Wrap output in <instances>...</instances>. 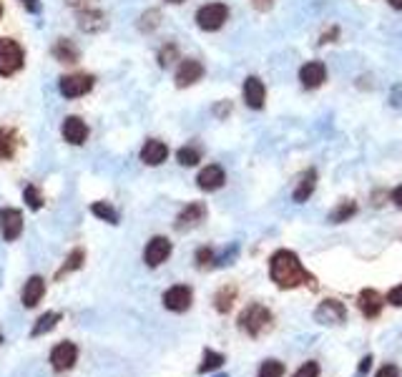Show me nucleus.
<instances>
[{
  "mask_svg": "<svg viewBox=\"0 0 402 377\" xmlns=\"http://www.w3.org/2000/svg\"><path fill=\"white\" fill-rule=\"evenodd\" d=\"M201 76H204V66L196 58H184L179 63V68H176V86L179 88H189L196 81H201Z\"/></svg>",
  "mask_w": 402,
  "mask_h": 377,
  "instance_id": "nucleus-13",
  "label": "nucleus"
},
{
  "mask_svg": "<svg viewBox=\"0 0 402 377\" xmlns=\"http://www.w3.org/2000/svg\"><path fill=\"white\" fill-rule=\"evenodd\" d=\"M171 242L166 237H153L144 249V262L149 267H159L171 257Z\"/></svg>",
  "mask_w": 402,
  "mask_h": 377,
  "instance_id": "nucleus-10",
  "label": "nucleus"
},
{
  "mask_svg": "<svg viewBox=\"0 0 402 377\" xmlns=\"http://www.w3.org/2000/svg\"><path fill=\"white\" fill-rule=\"evenodd\" d=\"M370 365H372V357H362V362H360V372H362V375H365V372H367L370 370Z\"/></svg>",
  "mask_w": 402,
  "mask_h": 377,
  "instance_id": "nucleus-43",
  "label": "nucleus"
},
{
  "mask_svg": "<svg viewBox=\"0 0 402 377\" xmlns=\"http://www.w3.org/2000/svg\"><path fill=\"white\" fill-rule=\"evenodd\" d=\"M18 148H21V136H18V131L10 128V126H0V161L15 159Z\"/></svg>",
  "mask_w": 402,
  "mask_h": 377,
  "instance_id": "nucleus-19",
  "label": "nucleus"
},
{
  "mask_svg": "<svg viewBox=\"0 0 402 377\" xmlns=\"http://www.w3.org/2000/svg\"><path fill=\"white\" fill-rule=\"evenodd\" d=\"M244 101H247V106L254 108V111L264 108V101H267V88H264V84L259 81L257 76H249L247 81H244Z\"/></svg>",
  "mask_w": 402,
  "mask_h": 377,
  "instance_id": "nucleus-18",
  "label": "nucleus"
},
{
  "mask_svg": "<svg viewBox=\"0 0 402 377\" xmlns=\"http://www.w3.org/2000/svg\"><path fill=\"white\" fill-rule=\"evenodd\" d=\"M0 18H3V3H0Z\"/></svg>",
  "mask_w": 402,
  "mask_h": 377,
  "instance_id": "nucleus-46",
  "label": "nucleus"
},
{
  "mask_svg": "<svg viewBox=\"0 0 402 377\" xmlns=\"http://www.w3.org/2000/svg\"><path fill=\"white\" fill-rule=\"evenodd\" d=\"M176 58H179V48H176L173 43H166V46L159 50V66H161V68H169V66H171Z\"/></svg>",
  "mask_w": 402,
  "mask_h": 377,
  "instance_id": "nucleus-33",
  "label": "nucleus"
},
{
  "mask_svg": "<svg viewBox=\"0 0 402 377\" xmlns=\"http://www.w3.org/2000/svg\"><path fill=\"white\" fill-rule=\"evenodd\" d=\"M61 136L63 141H68L70 146H84L88 141V126L78 116H66L61 124Z\"/></svg>",
  "mask_w": 402,
  "mask_h": 377,
  "instance_id": "nucleus-7",
  "label": "nucleus"
},
{
  "mask_svg": "<svg viewBox=\"0 0 402 377\" xmlns=\"http://www.w3.org/2000/svg\"><path fill=\"white\" fill-rule=\"evenodd\" d=\"M84 262H86V251L84 249H73L66 257V262H63V267L58 269V280H63V274H70V272H76V269H81L84 267Z\"/></svg>",
  "mask_w": 402,
  "mask_h": 377,
  "instance_id": "nucleus-24",
  "label": "nucleus"
},
{
  "mask_svg": "<svg viewBox=\"0 0 402 377\" xmlns=\"http://www.w3.org/2000/svg\"><path fill=\"white\" fill-rule=\"evenodd\" d=\"M90 211H93V217L104 219V222L118 224V211L113 209V206L108 202H96L93 206H90Z\"/></svg>",
  "mask_w": 402,
  "mask_h": 377,
  "instance_id": "nucleus-30",
  "label": "nucleus"
},
{
  "mask_svg": "<svg viewBox=\"0 0 402 377\" xmlns=\"http://www.w3.org/2000/svg\"><path fill=\"white\" fill-rule=\"evenodd\" d=\"M299 81H302V86L305 88H319V86L327 81V68H325V63H319V61H312V63H305L302 66V70H299Z\"/></svg>",
  "mask_w": 402,
  "mask_h": 377,
  "instance_id": "nucleus-16",
  "label": "nucleus"
},
{
  "mask_svg": "<svg viewBox=\"0 0 402 377\" xmlns=\"http://www.w3.org/2000/svg\"><path fill=\"white\" fill-rule=\"evenodd\" d=\"M28 13H33V15H38L41 13V0H18Z\"/></svg>",
  "mask_w": 402,
  "mask_h": 377,
  "instance_id": "nucleus-40",
  "label": "nucleus"
},
{
  "mask_svg": "<svg viewBox=\"0 0 402 377\" xmlns=\"http://www.w3.org/2000/svg\"><path fill=\"white\" fill-rule=\"evenodd\" d=\"M0 345H3V335H0Z\"/></svg>",
  "mask_w": 402,
  "mask_h": 377,
  "instance_id": "nucleus-47",
  "label": "nucleus"
},
{
  "mask_svg": "<svg viewBox=\"0 0 402 377\" xmlns=\"http://www.w3.org/2000/svg\"><path fill=\"white\" fill-rule=\"evenodd\" d=\"M227 21H229V8L224 6V3L201 6L199 13H196V26H199L201 30H209V33L219 30Z\"/></svg>",
  "mask_w": 402,
  "mask_h": 377,
  "instance_id": "nucleus-4",
  "label": "nucleus"
},
{
  "mask_svg": "<svg viewBox=\"0 0 402 377\" xmlns=\"http://www.w3.org/2000/svg\"><path fill=\"white\" fill-rule=\"evenodd\" d=\"M176 161H179L181 166H196L201 161V148L194 146V144H189V146H181L176 151Z\"/></svg>",
  "mask_w": 402,
  "mask_h": 377,
  "instance_id": "nucleus-26",
  "label": "nucleus"
},
{
  "mask_svg": "<svg viewBox=\"0 0 402 377\" xmlns=\"http://www.w3.org/2000/svg\"><path fill=\"white\" fill-rule=\"evenodd\" d=\"M169 159V146L159 139H149L141 146V161L146 166H161Z\"/></svg>",
  "mask_w": 402,
  "mask_h": 377,
  "instance_id": "nucleus-15",
  "label": "nucleus"
},
{
  "mask_svg": "<svg viewBox=\"0 0 402 377\" xmlns=\"http://www.w3.org/2000/svg\"><path fill=\"white\" fill-rule=\"evenodd\" d=\"M58 320H61V314L58 312H46L41 320H38V325L33 327V337H41V335H46V332H50V329L58 325Z\"/></svg>",
  "mask_w": 402,
  "mask_h": 377,
  "instance_id": "nucleus-31",
  "label": "nucleus"
},
{
  "mask_svg": "<svg viewBox=\"0 0 402 377\" xmlns=\"http://www.w3.org/2000/svg\"><path fill=\"white\" fill-rule=\"evenodd\" d=\"M81 30H86V33H98V30L106 28V18L104 13H98V10H90V8H86L84 13H81Z\"/></svg>",
  "mask_w": 402,
  "mask_h": 377,
  "instance_id": "nucleus-23",
  "label": "nucleus"
},
{
  "mask_svg": "<svg viewBox=\"0 0 402 377\" xmlns=\"http://www.w3.org/2000/svg\"><path fill=\"white\" fill-rule=\"evenodd\" d=\"M224 362H227V360H224L222 352L207 349V352H204V362L199 365V372H201V375H204V372H214V370H219V367H222Z\"/></svg>",
  "mask_w": 402,
  "mask_h": 377,
  "instance_id": "nucleus-29",
  "label": "nucleus"
},
{
  "mask_svg": "<svg viewBox=\"0 0 402 377\" xmlns=\"http://www.w3.org/2000/svg\"><path fill=\"white\" fill-rule=\"evenodd\" d=\"M0 234L6 242H15V239L23 234V214L21 209H13V206H6L0 209Z\"/></svg>",
  "mask_w": 402,
  "mask_h": 377,
  "instance_id": "nucleus-6",
  "label": "nucleus"
},
{
  "mask_svg": "<svg viewBox=\"0 0 402 377\" xmlns=\"http://www.w3.org/2000/svg\"><path fill=\"white\" fill-rule=\"evenodd\" d=\"M282 375H285V362H279V360H264L257 377H282Z\"/></svg>",
  "mask_w": 402,
  "mask_h": 377,
  "instance_id": "nucleus-32",
  "label": "nucleus"
},
{
  "mask_svg": "<svg viewBox=\"0 0 402 377\" xmlns=\"http://www.w3.org/2000/svg\"><path fill=\"white\" fill-rule=\"evenodd\" d=\"M357 304H360V312L367 317V320H374V317H380L382 307H385V300L380 297L377 289H362L360 297H357Z\"/></svg>",
  "mask_w": 402,
  "mask_h": 377,
  "instance_id": "nucleus-17",
  "label": "nucleus"
},
{
  "mask_svg": "<svg viewBox=\"0 0 402 377\" xmlns=\"http://www.w3.org/2000/svg\"><path fill=\"white\" fill-rule=\"evenodd\" d=\"M314 320L319 325H342L347 320V307L340 300H325L314 309Z\"/></svg>",
  "mask_w": 402,
  "mask_h": 377,
  "instance_id": "nucleus-9",
  "label": "nucleus"
},
{
  "mask_svg": "<svg viewBox=\"0 0 402 377\" xmlns=\"http://www.w3.org/2000/svg\"><path fill=\"white\" fill-rule=\"evenodd\" d=\"M23 202L28 204V209L38 211V209H43V204H46V199H43L41 188L35 186V184H28V186L23 188Z\"/></svg>",
  "mask_w": 402,
  "mask_h": 377,
  "instance_id": "nucleus-28",
  "label": "nucleus"
},
{
  "mask_svg": "<svg viewBox=\"0 0 402 377\" xmlns=\"http://www.w3.org/2000/svg\"><path fill=\"white\" fill-rule=\"evenodd\" d=\"M387 302L392 304V307H402V284H397L395 289H390Z\"/></svg>",
  "mask_w": 402,
  "mask_h": 377,
  "instance_id": "nucleus-38",
  "label": "nucleus"
},
{
  "mask_svg": "<svg viewBox=\"0 0 402 377\" xmlns=\"http://www.w3.org/2000/svg\"><path fill=\"white\" fill-rule=\"evenodd\" d=\"M387 3L395 8V10H402V0H387Z\"/></svg>",
  "mask_w": 402,
  "mask_h": 377,
  "instance_id": "nucleus-44",
  "label": "nucleus"
},
{
  "mask_svg": "<svg viewBox=\"0 0 402 377\" xmlns=\"http://www.w3.org/2000/svg\"><path fill=\"white\" fill-rule=\"evenodd\" d=\"M43 294H46V280L43 277H38V274H33L28 282H26V287H23V292H21V300L26 307H35L38 302L43 300Z\"/></svg>",
  "mask_w": 402,
  "mask_h": 377,
  "instance_id": "nucleus-21",
  "label": "nucleus"
},
{
  "mask_svg": "<svg viewBox=\"0 0 402 377\" xmlns=\"http://www.w3.org/2000/svg\"><path fill=\"white\" fill-rule=\"evenodd\" d=\"M392 202H395L397 206H400V209H402V184L395 188V191H392Z\"/></svg>",
  "mask_w": 402,
  "mask_h": 377,
  "instance_id": "nucleus-42",
  "label": "nucleus"
},
{
  "mask_svg": "<svg viewBox=\"0 0 402 377\" xmlns=\"http://www.w3.org/2000/svg\"><path fill=\"white\" fill-rule=\"evenodd\" d=\"M390 104L397 106V108H402V84H397L392 91H390Z\"/></svg>",
  "mask_w": 402,
  "mask_h": 377,
  "instance_id": "nucleus-39",
  "label": "nucleus"
},
{
  "mask_svg": "<svg viewBox=\"0 0 402 377\" xmlns=\"http://www.w3.org/2000/svg\"><path fill=\"white\" fill-rule=\"evenodd\" d=\"M274 325V317H271V312L264 304H249V307L244 309L242 314H239V327L247 332L249 337H259L264 335L267 329Z\"/></svg>",
  "mask_w": 402,
  "mask_h": 377,
  "instance_id": "nucleus-2",
  "label": "nucleus"
},
{
  "mask_svg": "<svg viewBox=\"0 0 402 377\" xmlns=\"http://www.w3.org/2000/svg\"><path fill=\"white\" fill-rule=\"evenodd\" d=\"M354 214H357V204L350 202V199H345V202L337 204V209L329 211V222L342 224V222H347V219H352Z\"/></svg>",
  "mask_w": 402,
  "mask_h": 377,
  "instance_id": "nucleus-25",
  "label": "nucleus"
},
{
  "mask_svg": "<svg viewBox=\"0 0 402 377\" xmlns=\"http://www.w3.org/2000/svg\"><path fill=\"white\" fill-rule=\"evenodd\" d=\"M196 264H199L201 269L216 267V254H214V249H209V246H201V249L196 251Z\"/></svg>",
  "mask_w": 402,
  "mask_h": 377,
  "instance_id": "nucleus-35",
  "label": "nucleus"
},
{
  "mask_svg": "<svg viewBox=\"0 0 402 377\" xmlns=\"http://www.w3.org/2000/svg\"><path fill=\"white\" fill-rule=\"evenodd\" d=\"M224 182H227V174H224V168L219 164H209L196 176V184H199L201 191H216V188L224 186Z\"/></svg>",
  "mask_w": 402,
  "mask_h": 377,
  "instance_id": "nucleus-14",
  "label": "nucleus"
},
{
  "mask_svg": "<svg viewBox=\"0 0 402 377\" xmlns=\"http://www.w3.org/2000/svg\"><path fill=\"white\" fill-rule=\"evenodd\" d=\"M251 6L257 8V10H262V13H267V10L274 6V0H251Z\"/></svg>",
  "mask_w": 402,
  "mask_h": 377,
  "instance_id": "nucleus-41",
  "label": "nucleus"
},
{
  "mask_svg": "<svg viewBox=\"0 0 402 377\" xmlns=\"http://www.w3.org/2000/svg\"><path fill=\"white\" fill-rule=\"evenodd\" d=\"M216 377H227V375H216Z\"/></svg>",
  "mask_w": 402,
  "mask_h": 377,
  "instance_id": "nucleus-48",
  "label": "nucleus"
},
{
  "mask_svg": "<svg viewBox=\"0 0 402 377\" xmlns=\"http://www.w3.org/2000/svg\"><path fill=\"white\" fill-rule=\"evenodd\" d=\"M166 3H171V6H179V3H184V0H166Z\"/></svg>",
  "mask_w": 402,
  "mask_h": 377,
  "instance_id": "nucleus-45",
  "label": "nucleus"
},
{
  "mask_svg": "<svg viewBox=\"0 0 402 377\" xmlns=\"http://www.w3.org/2000/svg\"><path fill=\"white\" fill-rule=\"evenodd\" d=\"M93 84H96V78L90 73H70V76H63L58 81V91H61L63 98H81L90 93Z\"/></svg>",
  "mask_w": 402,
  "mask_h": 377,
  "instance_id": "nucleus-5",
  "label": "nucleus"
},
{
  "mask_svg": "<svg viewBox=\"0 0 402 377\" xmlns=\"http://www.w3.org/2000/svg\"><path fill=\"white\" fill-rule=\"evenodd\" d=\"M374 377H400V367L397 365H382Z\"/></svg>",
  "mask_w": 402,
  "mask_h": 377,
  "instance_id": "nucleus-37",
  "label": "nucleus"
},
{
  "mask_svg": "<svg viewBox=\"0 0 402 377\" xmlns=\"http://www.w3.org/2000/svg\"><path fill=\"white\" fill-rule=\"evenodd\" d=\"M78 360V347L73 342H61L53 347L50 352V365H53V370L56 372H63V370H70Z\"/></svg>",
  "mask_w": 402,
  "mask_h": 377,
  "instance_id": "nucleus-12",
  "label": "nucleus"
},
{
  "mask_svg": "<svg viewBox=\"0 0 402 377\" xmlns=\"http://www.w3.org/2000/svg\"><path fill=\"white\" fill-rule=\"evenodd\" d=\"M159 18H161L159 10H146V13L141 15L139 28L144 30V33H151L153 28H159Z\"/></svg>",
  "mask_w": 402,
  "mask_h": 377,
  "instance_id": "nucleus-34",
  "label": "nucleus"
},
{
  "mask_svg": "<svg viewBox=\"0 0 402 377\" xmlns=\"http://www.w3.org/2000/svg\"><path fill=\"white\" fill-rule=\"evenodd\" d=\"M204 219H207V206L201 202H191L179 211V217H176V229L179 231L194 229V226H199Z\"/></svg>",
  "mask_w": 402,
  "mask_h": 377,
  "instance_id": "nucleus-11",
  "label": "nucleus"
},
{
  "mask_svg": "<svg viewBox=\"0 0 402 377\" xmlns=\"http://www.w3.org/2000/svg\"><path fill=\"white\" fill-rule=\"evenodd\" d=\"M53 58H56L58 63H78L81 50H78V46L70 41V38H58V41L53 43Z\"/></svg>",
  "mask_w": 402,
  "mask_h": 377,
  "instance_id": "nucleus-22",
  "label": "nucleus"
},
{
  "mask_svg": "<svg viewBox=\"0 0 402 377\" xmlns=\"http://www.w3.org/2000/svg\"><path fill=\"white\" fill-rule=\"evenodd\" d=\"M314 186H317V171H314V168H307L305 174L299 176V182H297V186H294V191H291L294 204H305L307 199L314 194Z\"/></svg>",
  "mask_w": 402,
  "mask_h": 377,
  "instance_id": "nucleus-20",
  "label": "nucleus"
},
{
  "mask_svg": "<svg viewBox=\"0 0 402 377\" xmlns=\"http://www.w3.org/2000/svg\"><path fill=\"white\" fill-rule=\"evenodd\" d=\"M191 302H194V292L186 284H176L164 292V307L171 309V312H186L191 307Z\"/></svg>",
  "mask_w": 402,
  "mask_h": 377,
  "instance_id": "nucleus-8",
  "label": "nucleus"
},
{
  "mask_svg": "<svg viewBox=\"0 0 402 377\" xmlns=\"http://www.w3.org/2000/svg\"><path fill=\"white\" fill-rule=\"evenodd\" d=\"M269 277L279 289H297V287L317 289V277L312 272H307L297 254L289 249H279L271 254Z\"/></svg>",
  "mask_w": 402,
  "mask_h": 377,
  "instance_id": "nucleus-1",
  "label": "nucleus"
},
{
  "mask_svg": "<svg viewBox=\"0 0 402 377\" xmlns=\"http://www.w3.org/2000/svg\"><path fill=\"white\" fill-rule=\"evenodd\" d=\"M234 300H236V287H222L219 292H216V297H214V302H216V309L219 312H229L231 309V304H234Z\"/></svg>",
  "mask_w": 402,
  "mask_h": 377,
  "instance_id": "nucleus-27",
  "label": "nucleus"
},
{
  "mask_svg": "<svg viewBox=\"0 0 402 377\" xmlns=\"http://www.w3.org/2000/svg\"><path fill=\"white\" fill-rule=\"evenodd\" d=\"M291 377H319V362L309 360V362L302 365V367H299V370L294 372Z\"/></svg>",
  "mask_w": 402,
  "mask_h": 377,
  "instance_id": "nucleus-36",
  "label": "nucleus"
},
{
  "mask_svg": "<svg viewBox=\"0 0 402 377\" xmlns=\"http://www.w3.org/2000/svg\"><path fill=\"white\" fill-rule=\"evenodd\" d=\"M26 66V50L13 38H0V76L10 78Z\"/></svg>",
  "mask_w": 402,
  "mask_h": 377,
  "instance_id": "nucleus-3",
  "label": "nucleus"
}]
</instances>
